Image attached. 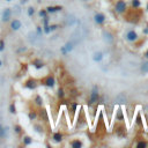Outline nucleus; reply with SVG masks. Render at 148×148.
<instances>
[{"mask_svg": "<svg viewBox=\"0 0 148 148\" xmlns=\"http://www.w3.org/2000/svg\"><path fill=\"white\" fill-rule=\"evenodd\" d=\"M101 98V94H100V88L97 85L93 86L90 91V95H89V98H88V107H93V105L97 104Z\"/></svg>", "mask_w": 148, "mask_h": 148, "instance_id": "1", "label": "nucleus"}, {"mask_svg": "<svg viewBox=\"0 0 148 148\" xmlns=\"http://www.w3.org/2000/svg\"><path fill=\"white\" fill-rule=\"evenodd\" d=\"M127 133V127L125 125L124 121H118L116 120V125H115V134L118 138H124L126 137Z\"/></svg>", "mask_w": 148, "mask_h": 148, "instance_id": "2", "label": "nucleus"}, {"mask_svg": "<svg viewBox=\"0 0 148 148\" xmlns=\"http://www.w3.org/2000/svg\"><path fill=\"white\" fill-rule=\"evenodd\" d=\"M39 83L45 87H49V88H53L56 85V78L53 77L52 74H49L46 77H44L43 79L39 80Z\"/></svg>", "mask_w": 148, "mask_h": 148, "instance_id": "3", "label": "nucleus"}, {"mask_svg": "<svg viewBox=\"0 0 148 148\" xmlns=\"http://www.w3.org/2000/svg\"><path fill=\"white\" fill-rule=\"evenodd\" d=\"M115 11L117 12L118 14H124L125 12L127 11V4L126 1H124V0H118L116 1L115 4Z\"/></svg>", "mask_w": 148, "mask_h": 148, "instance_id": "4", "label": "nucleus"}, {"mask_svg": "<svg viewBox=\"0 0 148 148\" xmlns=\"http://www.w3.org/2000/svg\"><path fill=\"white\" fill-rule=\"evenodd\" d=\"M38 85H39V81H37L35 78H29L28 80L24 81V87L27 89H29V90H35L36 88L38 87Z\"/></svg>", "mask_w": 148, "mask_h": 148, "instance_id": "5", "label": "nucleus"}, {"mask_svg": "<svg viewBox=\"0 0 148 148\" xmlns=\"http://www.w3.org/2000/svg\"><path fill=\"white\" fill-rule=\"evenodd\" d=\"M127 102V94L126 91H120L118 93L115 97V103L116 104H126Z\"/></svg>", "mask_w": 148, "mask_h": 148, "instance_id": "6", "label": "nucleus"}, {"mask_svg": "<svg viewBox=\"0 0 148 148\" xmlns=\"http://www.w3.org/2000/svg\"><path fill=\"white\" fill-rule=\"evenodd\" d=\"M87 124V120H86V115H85V111L81 110L78 116V120H77V125H75V129H81L83 127Z\"/></svg>", "mask_w": 148, "mask_h": 148, "instance_id": "7", "label": "nucleus"}, {"mask_svg": "<svg viewBox=\"0 0 148 148\" xmlns=\"http://www.w3.org/2000/svg\"><path fill=\"white\" fill-rule=\"evenodd\" d=\"M78 22V19L74 16L73 14H67L64 19V26L66 27H73L75 23Z\"/></svg>", "mask_w": 148, "mask_h": 148, "instance_id": "8", "label": "nucleus"}, {"mask_svg": "<svg viewBox=\"0 0 148 148\" xmlns=\"http://www.w3.org/2000/svg\"><path fill=\"white\" fill-rule=\"evenodd\" d=\"M125 39L127 42H131V43H137L138 39H139V36H138L135 30H129L125 35Z\"/></svg>", "mask_w": 148, "mask_h": 148, "instance_id": "9", "label": "nucleus"}, {"mask_svg": "<svg viewBox=\"0 0 148 148\" xmlns=\"http://www.w3.org/2000/svg\"><path fill=\"white\" fill-rule=\"evenodd\" d=\"M102 36H103V39L107 44H112L113 41H115V36L113 34H111L109 30H104L102 33Z\"/></svg>", "mask_w": 148, "mask_h": 148, "instance_id": "10", "label": "nucleus"}, {"mask_svg": "<svg viewBox=\"0 0 148 148\" xmlns=\"http://www.w3.org/2000/svg\"><path fill=\"white\" fill-rule=\"evenodd\" d=\"M105 20H107V17H105V15L103 13H96L94 15V21H95L96 24H98V26L104 24Z\"/></svg>", "mask_w": 148, "mask_h": 148, "instance_id": "11", "label": "nucleus"}, {"mask_svg": "<svg viewBox=\"0 0 148 148\" xmlns=\"http://www.w3.org/2000/svg\"><path fill=\"white\" fill-rule=\"evenodd\" d=\"M115 120H118V121H125V115H124V111L121 109V107H119L117 109L115 113Z\"/></svg>", "mask_w": 148, "mask_h": 148, "instance_id": "12", "label": "nucleus"}, {"mask_svg": "<svg viewBox=\"0 0 148 148\" xmlns=\"http://www.w3.org/2000/svg\"><path fill=\"white\" fill-rule=\"evenodd\" d=\"M134 125L139 127H143V120H142V116H141V111H138L137 115L134 116Z\"/></svg>", "mask_w": 148, "mask_h": 148, "instance_id": "13", "label": "nucleus"}, {"mask_svg": "<svg viewBox=\"0 0 148 148\" xmlns=\"http://www.w3.org/2000/svg\"><path fill=\"white\" fill-rule=\"evenodd\" d=\"M104 59V53L102 51H95L93 53V60L95 63H102V60Z\"/></svg>", "mask_w": 148, "mask_h": 148, "instance_id": "14", "label": "nucleus"}, {"mask_svg": "<svg viewBox=\"0 0 148 148\" xmlns=\"http://www.w3.org/2000/svg\"><path fill=\"white\" fill-rule=\"evenodd\" d=\"M31 65H33L36 69H41L44 67V61L42 60L41 58H35V59L31 60Z\"/></svg>", "mask_w": 148, "mask_h": 148, "instance_id": "15", "label": "nucleus"}, {"mask_svg": "<svg viewBox=\"0 0 148 148\" xmlns=\"http://www.w3.org/2000/svg\"><path fill=\"white\" fill-rule=\"evenodd\" d=\"M12 13H13V11H12L11 8H5L3 12V22H8L9 20H11L12 17Z\"/></svg>", "mask_w": 148, "mask_h": 148, "instance_id": "16", "label": "nucleus"}, {"mask_svg": "<svg viewBox=\"0 0 148 148\" xmlns=\"http://www.w3.org/2000/svg\"><path fill=\"white\" fill-rule=\"evenodd\" d=\"M45 9L47 11V13H49V14H55V13H57V12H60L61 9H63V6H60V5H57V6H47Z\"/></svg>", "mask_w": 148, "mask_h": 148, "instance_id": "17", "label": "nucleus"}, {"mask_svg": "<svg viewBox=\"0 0 148 148\" xmlns=\"http://www.w3.org/2000/svg\"><path fill=\"white\" fill-rule=\"evenodd\" d=\"M21 27H22V22L20 21V20H17V19L12 20V22H11V28H12V30L16 31V30H19Z\"/></svg>", "mask_w": 148, "mask_h": 148, "instance_id": "18", "label": "nucleus"}, {"mask_svg": "<svg viewBox=\"0 0 148 148\" xmlns=\"http://www.w3.org/2000/svg\"><path fill=\"white\" fill-rule=\"evenodd\" d=\"M52 140L55 141V142H61V141L64 140V134L60 131L55 132V133L52 134Z\"/></svg>", "mask_w": 148, "mask_h": 148, "instance_id": "19", "label": "nucleus"}, {"mask_svg": "<svg viewBox=\"0 0 148 148\" xmlns=\"http://www.w3.org/2000/svg\"><path fill=\"white\" fill-rule=\"evenodd\" d=\"M69 146L73 148H81L83 147V142L80 139H74L72 141H69Z\"/></svg>", "mask_w": 148, "mask_h": 148, "instance_id": "20", "label": "nucleus"}, {"mask_svg": "<svg viewBox=\"0 0 148 148\" xmlns=\"http://www.w3.org/2000/svg\"><path fill=\"white\" fill-rule=\"evenodd\" d=\"M74 46H75V44L73 43V42L69 39V41H67L65 43V45H64V47H65V50L67 51V53H69V52H72L74 50Z\"/></svg>", "mask_w": 148, "mask_h": 148, "instance_id": "21", "label": "nucleus"}, {"mask_svg": "<svg viewBox=\"0 0 148 148\" xmlns=\"http://www.w3.org/2000/svg\"><path fill=\"white\" fill-rule=\"evenodd\" d=\"M43 97H42L41 95H36L35 96V98H34V104L36 105L37 108H39V107H43Z\"/></svg>", "mask_w": 148, "mask_h": 148, "instance_id": "22", "label": "nucleus"}, {"mask_svg": "<svg viewBox=\"0 0 148 148\" xmlns=\"http://www.w3.org/2000/svg\"><path fill=\"white\" fill-rule=\"evenodd\" d=\"M14 130V133L16 135H19V137H22L23 135V127L21 126V125H19V124H15L13 127Z\"/></svg>", "mask_w": 148, "mask_h": 148, "instance_id": "23", "label": "nucleus"}, {"mask_svg": "<svg viewBox=\"0 0 148 148\" xmlns=\"http://www.w3.org/2000/svg\"><path fill=\"white\" fill-rule=\"evenodd\" d=\"M28 118H29V120H36V119L38 118L37 110H30V111L28 112Z\"/></svg>", "mask_w": 148, "mask_h": 148, "instance_id": "24", "label": "nucleus"}, {"mask_svg": "<svg viewBox=\"0 0 148 148\" xmlns=\"http://www.w3.org/2000/svg\"><path fill=\"white\" fill-rule=\"evenodd\" d=\"M7 134H8V127L6 126L4 127L1 124H0V140L4 139V138L7 137Z\"/></svg>", "mask_w": 148, "mask_h": 148, "instance_id": "25", "label": "nucleus"}, {"mask_svg": "<svg viewBox=\"0 0 148 148\" xmlns=\"http://www.w3.org/2000/svg\"><path fill=\"white\" fill-rule=\"evenodd\" d=\"M139 141H138L137 143H134V146L135 147H138V148H145V147H148V142L146 141L143 138H141V139H138Z\"/></svg>", "mask_w": 148, "mask_h": 148, "instance_id": "26", "label": "nucleus"}, {"mask_svg": "<svg viewBox=\"0 0 148 148\" xmlns=\"http://www.w3.org/2000/svg\"><path fill=\"white\" fill-rule=\"evenodd\" d=\"M22 143L23 146H29L33 143V138L29 137V135H24V137L22 138Z\"/></svg>", "mask_w": 148, "mask_h": 148, "instance_id": "27", "label": "nucleus"}, {"mask_svg": "<svg viewBox=\"0 0 148 148\" xmlns=\"http://www.w3.org/2000/svg\"><path fill=\"white\" fill-rule=\"evenodd\" d=\"M57 96H58V98L61 100L63 101L64 98H65V96H66V93H65V89H64L63 87H59L58 88V91H57Z\"/></svg>", "mask_w": 148, "mask_h": 148, "instance_id": "28", "label": "nucleus"}, {"mask_svg": "<svg viewBox=\"0 0 148 148\" xmlns=\"http://www.w3.org/2000/svg\"><path fill=\"white\" fill-rule=\"evenodd\" d=\"M140 72L142 74H147L148 73V60L143 61L141 65H140Z\"/></svg>", "mask_w": 148, "mask_h": 148, "instance_id": "29", "label": "nucleus"}, {"mask_svg": "<svg viewBox=\"0 0 148 148\" xmlns=\"http://www.w3.org/2000/svg\"><path fill=\"white\" fill-rule=\"evenodd\" d=\"M28 36H29V39H30V42H33V43H35L36 39H38V38H39V36L37 35L36 33H33V31H30Z\"/></svg>", "mask_w": 148, "mask_h": 148, "instance_id": "30", "label": "nucleus"}, {"mask_svg": "<svg viewBox=\"0 0 148 148\" xmlns=\"http://www.w3.org/2000/svg\"><path fill=\"white\" fill-rule=\"evenodd\" d=\"M34 129H35L36 132H38V133H43V131H44V129H43V126H42L41 123H35L34 124Z\"/></svg>", "mask_w": 148, "mask_h": 148, "instance_id": "31", "label": "nucleus"}, {"mask_svg": "<svg viewBox=\"0 0 148 148\" xmlns=\"http://www.w3.org/2000/svg\"><path fill=\"white\" fill-rule=\"evenodd\" d=\"M131 6L132 8H140L141 3H140V0H131Z\"/></svg>", "mask_w": 148, "mask_h": 148, "instance_id": "32", "label": "nucleus"}, {"mask_svg": "<svg viewBox=\"0 0 148 148\" xmlns=\"http://www.w3.org/2000/svg\"><path fill=\"white\" fill-rule=\"evenodd\" d=\"M36 34L39 36V37H42V35H43V26H37L36 27Z\"/></svg>", "mask_w": 148, "mask_h": 148, "instance_id": "33", "label": "nucleus"}, {"mask_svg": "<svg viewBox=\"0 0 148 148\" xmlns=\"http://www.w3.org/2000/svg\"><path fill=\"white\" fill-rule=\"evenodd\" d=\"M9 112H11L12 115H15V113H16V107H15L14 103H11V104H9Z\"/></svg>", "mask_w": 148, "mask_h": 148, "instance_id": "34", "label": "nucleus"}, {"mask_svg": "<svg viewBox=\"0 0 148 148\" xmlns=\"http://www.w3.org/2000/svg\"><path fill=\"white\" fill-rule=\"evenodd\" d=\"M47 24H50V17H49V15H47V16H45V17H42V26H47Z\"/></svg>", "mask_w": 148, "mask_h": 148, "instance_id": "35", "label": "nucleus"}, {"mask_svg": "<svg viewBox=\"0 0 148 148\" xmlns=\"http://www.w3.org/2000/svg\"><path fill=\"white\" fill-rule=\"evenodd\" d=\"M43 33H44V34H46V35L51 34V28H50V24L43 26Z\"/></svg>", "mask_w": 148, "mask_h": 148, "instance_id": "36", "label": "nucleus"}, {"mask_svg": "<svg viewBox=\"0 0 148 148\" xmlns=\"http://www.w3.org/2000/svg\"><path fill=\"white\" fill-rule=\"evenodd\" d=\"M27 13H28V16H33L34 14H35V8L34 7H29V8L27 9Z\"/></svg>", "mask_w": 148, "mask_h": 148, "instance_id": "37", "label": "nucleus"}, {"mask_svg": "<svg viewBox=\"0 0 148 148\" xmlns=\"http://www.w3.org/2000/svg\"><path fill=\"white\" fill-rule=\"evenodd\" d=\"M47 15H49V13H47V11L45 8L39 11V16L41 17H45V16H47Z\"/></svg>", "mask_w": 148, "mask_h": 148, "instance_id": "38", "label": "nucleus"}, {"mask_svg": "<svg viewBox=\"0 0 148 148\" xmlns=\"http://www.w3.org/2000/svg\"><path fill=\"white\" fill-rule=\"evenodd\" d=\"M5 51V41L3 38H0V52Z\"/></svg>", "mask_w": 148, "mask_h": 148, "instance_id": "39", "label": "nucleus"}, {"mask_svg": "<svg viewBox=\"0 0 148 148\" xmlns=\"http://www.w3.org/2000/svg\"><path fill=\"white\" fill-rule=\"evenodd\" d=\"M58 27H59L58 24H50V28H51V33H52V31H55V30H57Z\"/></svg>", "mask_w": 148, "mask_h": 148, "instance_id": "40", "label": "nucleus"}, {"mask_svg": "<svg viewBox=\"0 0 148 148\" xmlns=\"http://www.w3.org/2000/svg\"><path fill=\"white\" fill-rule=\"evenodd\" d=\"M60 52H61V53H63V55H64V56H66V55H68V53H67V51H66V50H65V47H64V45H63V46H61V47H60Z\"/></svg>", "mask_w": 148, "mask_h": 148, "instance_id": "41", "label": "nucleus"}, {"mask_svg": "<svg viewBox=\"0 0 148 148\" xmlns=\"http://www.w3.org/2000/svg\"><path fill=\"white\" fill-rule=\"evenodd\" d=\"M13 9H15V12H16L17 14H20V13H21V11H20V6H15V7H14Z\"/></svg>", "mask_w": 148, "mask_h": 148, "instance_id": "42", "label": "nucleus"}, {"mask_svg": "<svg viewBox=\"0 0 148 148\" xmlns=\"http://www.w3.org/2000/svg\"><path fill=\"white\" fill-rule=\"evenodd\" d=\"M26 50H27V47H20V49L17 50V53H20V52H24Z\"/></svg>", "mask_w": 148, "mask_h": 148, "instance_id": "43", "label": "nucleus"}, {"mask_svg": "<svg viewBox=\"0 0 148 148\" xmlns=\"http://www.w3.org/2000/svg\"><path fill=\"white\" fill-rule=\"evenodd\" d=\"M143 34H145V35H148V29H147V27L143 29Z\"/></svg>", "mask_w": 148, "mask_h": 148, "instance_id": "44", "label": "nucleus"}, {"mask_svg": "<svg viewBox=\"0 0 148 148\" xmlns=\"http://www.w3.org/2000/svg\"><path fill=\"white\" fill-rule=\"evenodd\" d=\"M20 3H21V5H24V4L27 3V0H21V1H20Z\"/></svg>", "mask_w": 148, "mask_h": 148, "instance_id": "45", "label": "nucleus"}, {"mask_svg": "<svg viewBox=\"0 0 148 148\" xmlns=\"http://www.w3.org/2000/svg\"><path fill=\"white\" fill-rule=\"evenodd\" d=\"M143 56H145V58H147V59H148V50L145 52V55H143Z\"/></svg>", "mask_w": 148, "mask_h": 148, "instance_id": "46", "label": "nucleus"}, {"mask_svg": "<svg viewBox=\"0 0 148 148\" xmlns=\"http://www.w3.org/2000/svg\"><path fill=\"white\" fill-rule=\"evenodd\" d=\"M3 66V61H1V59H0V67Z\"/></svg>", "mask_w": 148, "mask_h": 148, "instance_id": "47", "label": "nucleus"}, {"mask_svg": "<svg viewBox=\"0 0 148 148\" xmlns=\"http://www.w3.org/2000/svg\"><path fill=\"white\" fill-rule=\"evenodd\" d=\"M146 9H147V11H148V4H147V6H146Z\"/></svg>", "mask_w": 148, "mask_h": 148, "instance_id": "48", "label": "nucleus"}, {"mask_svg": "<svg viewBox=\"0 0 148 148\" xmlns=\"http://www.w3.org/2000/svg\"><path fill=\"white\" fill-rule=\"evenodd\" d=\"M81 1H88V0H81Z\"/></svg>", "mask_w": 148, "mask_h": 148, "instance_id": "49", "label": "nucleus"}, {"mask_svg": "<svg viewBox=\"0 0 148 148\" xmlns=\"http://www.w3.org/2000/svg\"><path fill=\"white\" fill-rule=\"evenodd\" d=\"M6 1H12V0H6Z\"/></svg>", "mask_w": 148, "mask_h": 148, "instance_id": "50", "label": "nucleus"}, {"mask_svg": "<svg viewBox=\"0 0 148 148\" xmlns=\"http://www.w3.org/2000/svg\"><path fill=\"white\" fill-rule=\"evenodd\" d=\"M147 29H148V26H147Z\"/></svg>", "mask_w": 148, "mask_h": 148, "instance_id": "51", "label": "nucleus"}]
</instances>
